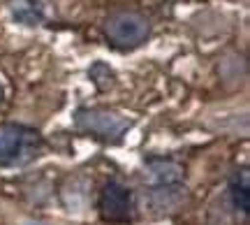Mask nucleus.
Here are the masks:
<instances>
[{"mask_svg":"<svg viewBox=\"0 0 250 225\" xmlns=\"http://www.w3.org/2000/svg\"><path fill=\"white\" fill-rule=\"evenodd\" d=\"M232 202L241 214H248L250 193H248V174H246V170H241V183H239L236 179L232 181Z\"/></svg>","mask_w":250,"mask_h":225,"instance_id":"1a4fd4ad","label":"nucleus"},{"mask_svg":"<svg viewBox=\"0 0 250 225\" xmlns=\"http://www.w3.org/2000/svg\"><path fill=\"white\" fill-rule=\"evenodd\" d=\"M74 126L79 128L81 133L98 137L102 142H118L132 128V121L123 114H118V112H111V109L83 107L77 109Z\"/></svg>","mask_w":250,"mask_h":225,"instance_id":"f03ea898","label":"nucleus"},{"mask_svg":"<svg viewBox=\"0 0 250 225\" xmlns=\"http://www.w3.org/2000/svg\"><path fill=\"white\" fill-rule=\"evenodd\" d=\"M42 149V137L33 128L2 123L0 126V165L17 167L35 160Z\"/></svg>","mask_w":250,"mask_h":225,"instance_id":"f257e3e1","label":"nucleus"},{"mask_svg":"<svg viewBox=\"0 0 250 225\" xmlns=\"http://www.w3.org/2000/svg\"><path fill=\"white\" fill-rule=\"evenodd\" d=\"M104 35H107L109 45L121 49V51H130L142 46L148 35H151V23L148 19L137 14V12H116L107 19L104 23Z\"/></svg>","mask_w":250,"mask_h":225,"instance_id":"7ed1b4c3","label":"nucleus"},{"mask_svg":"<svg viewBox=\"0 0 250 225\" xmlns=\"http://www.w3.org/2000/svg\"><path fill=\"white\" fill-rule=\"evenodd\" d=\"M151 209H155V214H171L186 202V188H181L179 183L174 186H155L148 195Z\"/></svg>","mask_w":250,"mask_h":225,"instance_id":"39448f33","label":"nucleus"},{"mask_svg":"<svg viewBox=\"0 0 250 225\" xmlns=\"http://www.w3.org/2000/svg\"><path fill=\"white\" fill-rule=\"evenodd\" d=\"M0 100H2V86H0Z\"/></svg>","mask_w":250,"mask_h":225,"instance_id":"9d476101","label":"nucleus"},{"mask_svg":"<svg viewBox=\"0 0 250 225\" xmlns=\"http://www.w3.org/2000/svg\"><path fill=\"white\" fill-rule=\"evenodd\" d=\"M88 77L100 90H107V89H111V86L116 84V74H114V70H111L107 63H102V61H98V63L90 65Z\"/></svg>","mask_w":250,"mask_h":225,"instance_id":"6e6552de","label":"nucleus"},{"mask_svg":"<svg viewBox=\"0 0 250 225\" xmlns=\"http://www.w3.org/2000/svg\"><path fill=\"white\" fill-rule=\"evenodd\" d=\"M12 17L17 23L23 26H37L44 19V9L37 0H14L12 2Z\"/></svg>","mask_w":250,"mask_h":225,"instance_id":"0eeeda50","label":"nucleus"},{"mask_svg":"<svg viewBox=\"0 0 250 225\" xmlns=\"http://www.w3.org/2000/svg\"><path fill=\"white\" fill-rule=\"evenodd\" d=\"M144 174L155 186H174L183 179V167L171 160H148Z\"/></svg>","mask_w":250,"mask_h":225,"instance_id":"423d86ee","label":"nucleus"},{"mask_svg":"<svg viewBox=\"0 0 250 225\" xmlns=\"http://www.w3.org/2000/svg\"><path fill=\"white\" fill-rule=\"evenodd\" d=\"M100 214L104 221H127L132 216V193L118 181H109L98 200Z\"/></svg>","mask_w":250,"mask_h":225,"instance_id":"20e7f679","label":"nucleus"}]
</instances>
